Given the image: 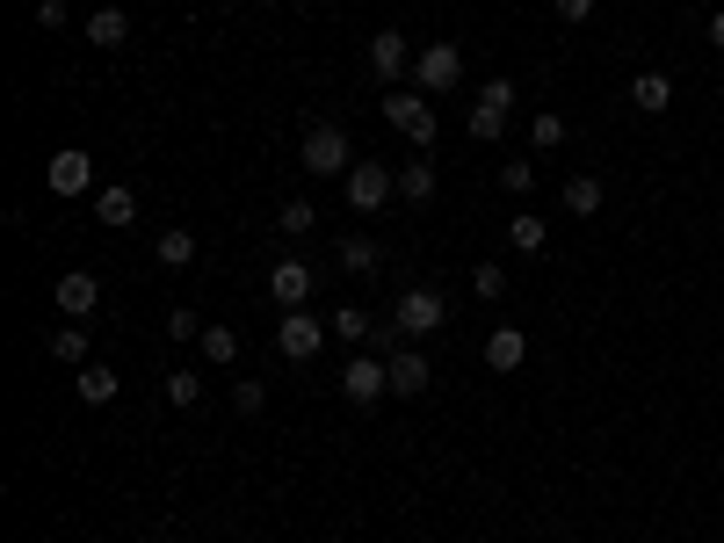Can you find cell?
Segmentation results:
<instances>
[{"label": "cell", "mask_w": 724, "mask_h": 543, "mask_svg": "<svg viewBox=\"0 0 724 543\" xmlns=\"http://www.w3.org/2000/svg\"><path fill=\"white\" fill-rule=\"evenodd\" d=\"M37 22L44 29H66V0H37Z\"/></svg>", "instance_id": "obj_34"}, {"label": "cell", "mask_w": 724, "mask_h": 543, "mask_svg": "<svg viewBox=\"0 0 724 543\" xmlns=\"http://www.w3.org/2000/svg\"><path fill=\"white\" fill-rule=\"evenodd\" d=\"M442 319H449V305H442V290H428V283H413L399 305H391V334H442Z\"/></svg>", "instance_id": "obj_2"}, {"label": "cell", "mask_w": 724, "mask_h": 543, "mask_svg": "<svg viewBox=\"0 0 724 543\" xmlns=\"http://www.w3.org/2000/svg\"><path fill=\"white\" fill-rule=\"evenodd\" d=\"M565 210H580V218H587V210H601V181H594V174H572V181H565Z\"/></svg>", "instance_id": "obj_25"}, {"label": "cell", "mask_w": 724, "mask_h": 543, "mask_svg": "<svg viewBox=\"0 0 724 543\" xmlns=\"http://www.w3.org/2000/svg\"><path fill=\"white\" fill-rule=\"evenodd\" d=\"M507 232H515V247H522V254H536V247H543V218H515Z\"/></svg>", "instance_id": "obj_31"}, {"label": "cell", "mask_w": 724, "mask_h": 543, "mask_svg": "<svg viewBox=\"0 0 724 543\" xmlns=\"http://www.w3.org/2000/svg\"><path fill=\"white\" fill-rule=\"evenodd\" d=\"M167 341H203V326H196V312H167Z\"/></svg>", "instance_id": "obj_32"}, {"label": "cell", "mask_w": 724, "mask_h": 543, "mask_svg": "<svg viewBox=\"0 0 724 543\" xmlns=\"http://www.w3.org/2000/svg\"><path fill=\"white\" fill-rule=\"evenodd\" d=\"M160 391H167V406H181V413L203 406V377H196V370H167V384H160Z\"/></svg>", "instance_id": "obj_20"}, {"label": "cell", "mask_w": 724, "mask_h": 543, "mask_svg": "<svg viewBox=\"0 0 724 543\" xmlns=\"http://www.w3.org/2000/svg\"><path fill=\"white\" fill-rule=\"evenodd\" d=\"M507 109H515V87L486 80V87H478V102H471V138H500L507 131Z\"/></svg>", "instance_id": "obj_6"}, {"label": "cell", "mask_w": 724, "mask_h": 543, "mask_svg": "<svg viewBox=\"0 0 724 543\" xmlns=\"http://www.w3.org/2000/svg\"><path fill=\"white\" fill-rule=\"evenodd\" d=\"M522 355H529V341L515 334V326H493V334H486V362H493V370H522Z\"/></svg>", "instance_id": "obj_16"}, {"label": "cell", "mask_w": 724, "mask_h": 543, "mask_svg": "<svg viewBox=\"0 0 724 543\" xmlns=\"http://www.w3.org/2000/svg\"><path fill=\"white\" fill-rule=\"evenodd\" d=\"M384 116H391V131L413 138V145H428V138H435V109H428V95H420V87H413V95H391V102H384Z\"/></svg>", "instance_id": "obj_7"}, {"label": "cell", "mask_w": 724, "mask_h": 543, "mask_svg": "<svg viewBox=\"0 0 724 543\" xmlns=\"http://www.w3.org/2000/svg\"><path fill=\"white\" fill-rule=\"evenodd\" d=\"M710 44H724V8H717V15H710Z\"/></svg>", "instance_id": "obj_36"}, {"label": "cell", "mask_w": 724, "mask_h": 543, "mask_svg": "<svg viewBox=\"0 0 724 543\" xmlns=\"http://www.w3.org/2000/svg\"><path fill=\"white\" fill-rule=\"evenodd\" d=\"M391 189H399V181H391L384 160H355V167H348V203H355V210H384Z\"/></svg>", "instance_id": "obj_5"}, {"label": "cell", "mask_w": 724, "mask_h": 543, "mask_svg": "<svg viewBox=\"0 0 724 543\" xmlns=\"http://www.w3.org/2000/svg\"><path fill=\"white\" fill-rule=\"evenodd\" d=\"M232 406H239V413H261V406H268V384H261V377H239V384H232Z\"/></svg>", "instance_id": "obj_29"}, {"label": "cell", "mask_w": 724, "mask_h": 543, "mask_svg": "<svg viewBox=\"0 0 724 543\" xmlns=\"http://www.w3.org/2000/svg\"><path fill=\"white\" fill-rule=\"evenodd\" d=\"M95 210H102V225H116V232L138 225V196L124 189V181H116V189H102V203H95Z\"/></svg>", "instance_id": "obj_18"}, {"label": "cell", "mask_w": 724, "mask_h": 543, "mask_svg": "<svg viewBox=\"0 0 724 543\" xmlns=\"http://www.w3.org/2000/svg\"><path fill=\"white\" fill-rule=\"evenodd\" d=\"M551 8H558V22H587V15H594V0H551Z\"/></svg>", "instance_id": "obj_33"}, {"label": "cell", "mask_w": 724, "mask_h": 543, "mask_svg": "<svg viewBox=\"0 0 724 543\" xmlns=\"http://www.w3.org/2000/svg\"><path fill=\"white\" fill-rule=\"evenodd\" d=\"M131 37V15L124 8H95V15H87V44H102V51H116V44H124Z\"/></svg>", "instance_id": "obj_14"}, {"label": "cell", "mask_w": 724, "mask_h": 543, "mask_svg": "<svg viewBox=\"0 0 724 543\" xmlns=\"http://www.w3.org/2000/svg\"><path fill=\"white\" fill-rule=\"evenodd\" d=\"M276 225H283V232H290V239H305V232H312V225H319V210H312V203H305V196H290V203H283V210H276Z\"/></svg>", "instance_id": "obj_23"}, {"label": "cell", "mask_w": 724, "mask_h": 543, "mask_svg": "<svg viewBox=\"0 0 724 543\" xmlns=\"http://www.w3.org/2000/svg\"><path fill=\"white\" fill-rule=\"evenodd\" d=\"M51 355H58V362H73V370H87V334H80V319L51 334Z\"/></svg>", "instance_id": "obj_21"}, {"label": "cell", "mask_w": 724, "mask_h": 543, "mask_svg": "<svg viewBox=\"0 0 724 543\" xmlns=\"http://www.w3.org/2000/svg\"><path fill=\"white\" fill-rule=\"evenodd\" d=\"M44 181H51V196H80L87 181H95V153H80V145H66V153H51Z\"/></svg>", "instance_id": "obj_10"}, {"label": "cell", "mask_w": 724, "mask_h": 543, "mask_svg": "<svg viewBox=\"0 0 724 543\" xmlns=\"http://www.w3.org/2000/svg\"><path fill=\"white\" fill-rule=\"evenodd\" d=\"M312 283H319V276H312V261H297V254H283V261H276V276H268V290H276V305H283V312H305Z\"/></svg>", "instance_id": "obj_9"}, {"label": "cell", "mask_w": 724, "mask_h": 543, "mask_svg": "<svg viewBox=\"0 0 724 543\" xmlns=\"http://www.w3.org/2000/svg\"><path fill=\"white\" fill-rule=\"evenodd\" d=\"M297 167H305V174H319V181L348 174V167H355L348 131H341V124H312V131H305V145H297Z\"/></svg>", "instance_id": "obj_1"}, {"label": "cell", "mask_w": 724, "mask_h": 543, "mask_svg": "<svg viewBox=\"0 0 724 543\" xmlns=\"http://www.w3.org/2000/svg\"><path fill=\"white\" fill-rule=\"evenodd\" d=\"M73 391H80V406H109L116 399V370L109 362H87V370L73 377Z\"/></svg>", "instance_id": "obj_15"}, {"label": "cell", "mask_w": 724, "mask_h": 543, "mask_svg": "<svg viewBox=\"0 0 724 543\" xmlns=\"http://www.w3.org/2000/svg\"><path fill=\"white\" fill-rule=\"evenodd\" d=\"M413 80H420V95L457 87V80H464V51H457V44H428V51L413 58Z\"/></svg>", "instance_id": "obj_4"}, {"label": "cell", "mask_w": 724, "mask_h": 543, "mask_svg": "<svg viewBox=\"0 0 724 543\" xmlns=\"http://www.w3.org/2000/svg\"><path fill=\"white\" fill-rule=\"evenodd\" d=\"M413 58H420V51L399 37V29H384V37H370V73H377V80H399V73H413Z\"/></svg>", "instance_id": "obj_13"}, {"label": "cell", "mask_w": 724, "mask_h": 543, "mask_svg": "<svg viewBox=\"0 0 724 543\" xmlns=\"http://www.w3.org/2000/svg\"><path fill=\"white\" fill-rule=\"evenodd\" d=\"M384 377H391V399H420V391H428V355L420 348H391Z\"/></svg>", "instance_id": "obj_11"}, {"label": "cell", "mask_w": 724, "mask_h": 543, "mask_svg": "<svg viewBox=\"0 0 724 543\" xmlns=\"http://www.w3.org/2000/svg\"><path fill=\"white\" fill-rule=\"evenodd\" d=\"M500 181H507V196H529V181H536V167H529V160H507V167H500Z\"/></svg>", "instance_id": "obj_30"}, {"label": "cell", "mask_w": 724, "mask_h": 543, "mask_svg": "<svg viewBox=\"0 0 724 543\" xmlns=\"http://www.w3.org/2000/svg\"><path fill=\"white\" fill-rule=\"evenodd\" d=\"M326 334H334V319H319V312H283V319H276V355L312 362V355L326 348Z\"/></svg>", "instance_id": "obj_3"}, {"label": "cell", "mask_w": 724, "mask_h": 543, "mask_svg": "<svg viewBox=\"0 0 724 543\" xmlns=\"http://www.w3.org/2000/svg\"><path fill=\"white\" fill-rule=\"evenodd\" d=\"M58 312H66V319H87V312H95L102 305V276H87V268H73V276H58Z\"/></svg>", "instance_id": "obj_12"}, {"label": "cell", "mask_w": 724, "mask_h": 543, "mask_svg": "<svg viewBox=\"0 0 724 543\" xmlns=\"http://www.w3.org/2000/svg\"><path fill=\"white\" fill-rule=\"evenodd\" d=\"M384 391H391V377H384L377 355H355L348 370H341V399H348V406H377Z\"/></svg>", "instance_id": "obj_8"}, {"label": "cell", "mask_w": 724, "mask_h": 543, "mask_svg": "<svg viewBox=\"0 0 724 543\" xmlns=\"http://www.w3.org/2000/svg\"><path fill=\"white\" fill-rule=\"evenodd\" d=\"M334 341H370V312L341 305V312H334Z\"/></svg>", "instance_id": "obj_27"}, {"label": "cell", "mask_w": 724, "mask_h": 543, "mask_svg": "<svg viewBox=\"0 0 724 543\" xmlns=\"http://www.w3.org/2000/svg\"><path fill=\"white\" fill-rule=\"evenodd\" d=\"M384 254H377V239L370 232H355V239H341V268H348V276H370V268H377Z\"/></svg>", "instance_id": "obj_19"}, {"label": "cell", "mask_w": 724, "mask_h": 543, "mask_svg": "<svg viewBox=\"0 0 724 543\" xmlns=\"http://www.w3.org/2000/svg\"><path fill=\"white\" fill-rule=\"evenodd\" d=\"M565 138V116H536V145H558Z\"/></svg>", "instance_id": "obj_35"}, {"label": "cell", "mask_w": 724, "mask_h": 543, "mask_svg": "<svg viewBox=\"0 0 724 543\" xmlns=\"http://www.w3.org/2000/svg\"><path fill=\"white\" fill-rule=\"evenodd\" d=\"M399 196H406V203H428V196H435V167H428V160H413V167L399 174Z\"/></svg>", "instance_id": "obj_24"}, {"label": "cell", "mask_w": 724, "mask_h": 543, "mask_svg": "<svg viewBox=\"0 0 724 543\" xmlns=\"http://www.w3.org/2000/svg\"><path fill=\"white\" fill-rule=\"evenodd\" d=\"M153 254H160V268H189V261H196V232H189V225H167Z\"/></svg>", "instance_id": "obj_17"}, {"label": "cell", "mask_w": 724, "mask_h": 543, "mask_svg": "<svg viewBox=\"0 0 724 543\" xmlns=\"http://www.w3.org/2000/svg\"><path fill=\"white\" fill-rule=\"evenodd\" d=\"M471 290H478V297H500V290H507V268H500V261H478V268H471Z\"/></svg>", "instance_id": "obj_28"}, {"label": "cell", "mask_w": 724, "mask_h": 543, "mask_svg": "<svg viewBox=\"0 0 724 543\" xmlns=\"http://www.w3.org/2000/svg\"><path fill=\"white\" fill-rule=\"evenodd\" d=\"M667 95H674V87H667V80H659V73H645L638 87H630V102H638L645 116H659V109H667Z\"/></svg>", "instance_id": "obj_26"}, {"label": "cell", "mask_w": 724, "mask_h": 543, "mask_svg": "<svg viewBox=\"0 0 724 543\" xmlns=\"http://www.w3.org/2000/svg\"><path fill=\"white\" fill-rule=\"evenodd\" d=\"M203 362H239V334H232V326H203Z\"/></svg>", "instance_id": "obj_22"}]
</instances>
